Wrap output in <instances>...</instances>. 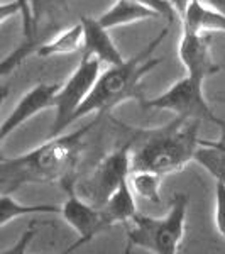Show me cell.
<instances>
[{"label": "cell", "mask_w": 225, "mask_h": 254, "mask_svg": "<svg viewBox=\"0 0 225 254\" xmlns=\"http://www.w3.org/2000/svg\"><path fill=\"white\" fill-rule=\"evenodd\" d=\"M158 17L159 15L156 12L134 2V0H115V3H112L104 14L98 15L97 20L105 29H113V27L129 26V24H136L141 20H153Z\"/></svg>", "instance_id": "2e32d148"}, {"label": "cell", "mask_w": 225, "mask_h": 254, "mask_svg": "<svg viewBox=\"0 0 225 254\" xmlns=\"http://www.w3.org/2000/svg\"><path fill=\"white\" fill-rule=\"evenodd\" d=\"M97 122L98 117L73 132L48 137L46 142L22 156L2 159L0 180L14 191L29 183H59L63 188L75 187V171L87 147V134Z\"/></svg>", "instance_id": "6da1fadb"}, {"label": "cell", "mask_w": 225, "mask_h": 254, "mask_svg": "<svg viewBox=\"0 0 225 254\" xmlns=\"http://www.w3.org/2000/svg\"><path fill=\"white\" fill-rule=\"evenodd\" d=\"M80 22L83 27V53L95 56L102 64H109V66L118 64L125 60L113 44L109 29H105L97 17L81 15Z\"/></svg>", "instance_id": "8fae6325"}, {"label": "cell", "mask_w": 225, "mask_h": 254, "mask_svg": "<svg viewBox=\"0 0 225 254\" xmlns=\"http://www.w3.org/2000/svg\"><path fill=\"white\" fill-rule=\"evenodd\" d=\"M83 49V27L78 20L76 24L59 31L55 38L46 39L36 49V55L39 58H53V56L71 55Z\"/></svg>", "instance_id": "e0dca14e"}, {"label": "cell", "mask_w": 225, "mask_h": 254, "mask_svg": "<svg viewBox=\"0 0 225 254\" xmlns=\"http://www.w3.org/2000/svg\"><path fill=\"white\" fill-rule=\"evenodd\" d=\"M169 2H171V5L174 7V10H176V14H178V15H181L183 12H185L186 5L191 2V0H169Z\"/></svg>", "instance_id": "d4e9b609"}, {"label": "cell", "mask_w": 225, "mask_h": 254, "mask_svg": "<svg viewBox=\"0 0 225 254\" xmlns=\"http://www.w3.org/2000/svg\"><path fill=\"white\" fill-rule=\"evenodd\" d=\"M64 190H66L68 196L59 208V214L63 215L64 222L78 234V239L66 249V253H73L80 246L87 244L95 239L97 236H100L105 229L102 224L100 208L81 198L75 191V187L64 188Z\"/></svg>", "instance_id": "ba28073f"}, {"label": "cell", "mask_w": 225, "mask_h": 254, "mask_svg": "<svg viewBox=\"0 0 225 254\" xmlns=\"http://www.w3.org/2000/svg\"><path fill=\"white\" fill-rule=\"evenodd\" d=\"M32 15V38L46 41L58 31L69 12V0H29Z\"/></svg>", "instance_id": "7c38bea8"}, {"label": "cell", "mask_w": 225, "mask_h": 254, "mask_svg": "<svg viewBox=\"0 0 225 254\" xmlns=\"http://www.w3.org/2000/svg\"><path fill=\"white\" fill-rule=\"evenodd\" d=\"M2 137H0V161H2V159H5V156H3V153H2Z\"/></svg>", "instance_id": "f546056e"}, {"label": "cell", "mask_w": 225, "mask_h": 254, "mask_svg": "<svg viewBox=\"0 0 225 254\" xmlns=\"http://www.w3.org/2000/svg\"><path fill=\"white\" fill-rule=\"evenodd\" d=\"M203 2H205L207 5L214 7V9L224 12V14H225V0H203Z\"/></svg>", "instance_id": "484cf974"}, {"label": "cell", "mask_w": 225, "mask_h": 254, "mask_svg": "<svg viewBox=\"0 0 225 254\" xmlns=\"http://www.w3.org/2000/svg\"><path fill=\"white\" fill-rule=\"evenodd\" d=\"M134 2L141 3V5H144L153 12H156L159 17L166 19L168 22H173L174 17L178 15L176 10H174V7L171 5L169 0H134Z\"/></svg>", "instance_id": "7402d4cb"}, {"label": "cell", "mask_w": 225, "mask_h": 254, "mask_svg": "<svg viewBox=\"0 0 225 254\" xmlns=\"http://www.w3.org/2000/svg\"><path fill=\"white\" fill-rule=\"evenodd\" d=\"M41 43H43V41L36 39V38H29V39L24 38V41L19 44L17 48L12 49V51L3 60H0V78L12 73L24 60L27 58V56L32 55V53H36V49H38V46Z\"/></svg>", "instance_id": "ffe728a7"}, {"label": "cell", "mask_w": 225, "mask_h": 254, "mask_svg": "<svg viewBox=\"0 0 225 254\" xmlns=\"http://www.w3.org/2000/svg\"><path fill=\"white\" fill-rule=\"evenodd\" d=\"M100 208V217L104 229L107 231L115 224H127L134 215L137 214L136 198H134V191L129 185V180L124 182L120 187L113 191L104 202Z\"/></svg>", "instance_id": "4fadbf2b"}, {"label": "cell", "mask_w": 225, "mask_h": 254, "mask_svg": "<svg viewBox=\"0 0 225 254\" xmlns=\"http://www.w3.org/2000/svg\"><path fill=\"white\" fill-rule=\"evenodd\" d=\"M130 149H132V142H127V144L115 147L112 153L102 158L87 178L75 183L76 193L92 205H104L105 200L122 183L129 180V175L132 171V168H130Z\"/></svg>", "instance_id": "5b68a950"}, {"label": "cell", "mask_w": 225, "mask_h": 254, "mask_svg": "<svg viewBox=\"0 0 225 254\" xmlns=\"http://www.w3.org/2000/svg\"><path fill=\"white\" fill-rule=\"evenodd\" d=\"M163 176L147 170H132L129 175V185L132 191L141 198L151 200V202H161L159 188H161Z\"/></svg>", "instance_id": "d6986e66"}, {"label": "cell", "mask_w": 225, "mask_h": 254, "mask_svg": "<svg viewBox=\"0 0 225 254\" xmlns=\"http://www.w3.org/2000/svg\"><path fill=\"white\" fill-rule=\"evenodd\" d=\"M178 56L181 64L186 68V75L196 80L205 81L208 76L220 71V66L212 56V39L210 34L183 29L178 46Z\"/></svg>", "instance_id": "9c48e42d"}, {"label": "cell", "mask_w": 225, "mask_h": 254, "mask_svg": "<svg viewBox=\"0 0 225 254\" xmlns=\"http://www.w3.org/2000/svg\"><path fill=\"white\" fill-rule=\"evenodd\" d=\"M142 107L168 110V112L176 114V117L200 119L202 122L207 121L215 124L217 121V116L212 112L210 104L207 102L205 93H203V81L190 75L174 81L161 95L144 100Z\"/></svg>", "instance_id": "52a82bcc"}, {"label": "cell", "mask_w": 225, "mask_h": 254, "mask_svg": "<svg viewBox=\"0 0 225 254\" xmlns=\"http://www.w3.org/2000/svg\"><path fill=\"white\" fill-rule=\"evenodd\" d=\"M59 90L58 83H38L32 87L29 92H26L22 98L17 102L9 117L0 124V137L2 141L9 137L14 130H17L20 126L31 121L43 110L55 107L56 104V93Z\"/></svg>", "instance_id": "30bf717a"}, {"label": "cell", "mask_w": 225, "mask_h": 254, "mask_svg": "<svg viewBox=\"0 0 225 254\" xmlns=\"http://www.w3.org/2000/svg\"><path fill=\"white\" fill-rule=\"evenodd\" d=\"M215 126L220 129V137L217 141H205L200 139V146L195 153V161L202 165L205 170L225 185V121L217 117Z\"/></svg>", "instance_id": "9a60e30c"}, {"label": "cell", "mask_w": 225, "mask_h": 254, "mask_svg": "<svg viewBox=\"0 0 225 254\" xmlns=\"http://www.w3.org/2000/svg\"><path fill=\"white\" fill-rule=\"evenodd\" d=\"M214 222L219 234L225 239V185L217 182L215 185V208H214Z\"/></svg>", "instance_id": "44dd1931"}, {"label": "cell", "mask_w": 225, "mask_h": 254, "mask_svg": "<svg viewBox=\"0 0 225 254\" xmlns=\"http://www.w3.org/2000/svg\"><path fill=\"white\" fill-rule=\"evenodd\" d=\"M15 15H20V7L15 0L0 3V26H2L5 20L15 17Z\"/></svg>", "instance_id": "cb8c5ba5"}, {"label": "cell", "mask_w": 225, "mask_h": 254, "mask_svg": "<svg viewBox=\"0 0 225 254\" xmlns=\"http://www.w3.org/2000/svg\"><path fill=\"white\" fill-rule=\"evenodd\" d=\"M59 205L53 203H36V205H26L14 198L10 193H0V227L7 225L19 217L39 215V214H59Z\"/></svg>", "instance_id": "ac0fdd59"}, {"label": "cell", "mask_w": 225, "mask_h": 254, "mask_svg": "<svg viewBox=\"0 0 225 254\" xmlns=\"http://www.w3.org/2000/svg\"><path fill=\"white\" fill-rule=\"evenodd\" d=\"M9 97V88L7 87H0V105L3 104V100Z\"/></svg>", "instance_id": "83f0119b"}, {"label": "cell", "mask_w": 225, "mask_h": 254, "mask_svg": "<svg viewBox=\"0 0 225 254\" xmlns=\"http://www.w3.org/2000/svg\"><path fill=\"white\" fill-rule=\"evenodd\" d=\"M100 66L102 63L95 56L83 53L78 66L75 68V71L68 76L64 85L59 87L58 93H56V116L51 129H49L48 137L58 136L68 126H71L73 114L78 110V107L83 104V100L90 93V90L93 88L98 75H100Z\"/></svg>", "instance_id": "8992f818"}, {"label": "cell", "mask_w": 225, "mask_h": 254, "mask_svg": "<svg viewBox=\"0 0 225 254\" xmlns=\"http://www.w3.org/2000/svg\"><path fill=\"white\" fill-rule=\"evenodd\" d=\"M200 119L176 117L169 124L147 130L142 141L130 149V168L166 176L181 171L200 146Z\"/></svg>", "instance_id": "3957f363"}, {"label": "cell", "mask_w": 225, "mask_h": 254, "mask_svg": "<svg viewBox=\"0 0 225 254\" xmlns=\"http://www.w3.org/2000/svg\"><path fill=\"white\" fill-rule=\"evenodd\" d=\"M168 34H169V29L165 27L136 56L124 60L118 64H112L102 75H98L95 85L90 90L83 104L73 114L71 124L90 114L102 116L104 112H109L110 109L117 107L130 98H141L142 78L163 63V58H154L153 55Z\"/></svg>", "instance_id": "7a4b0ae2"}, {"label": "cell", "mask_w": 225, "mask_h": 254, "mask_svg": "<svg viewBox=\"0 0 225 254\" xmlns=\"http://www.w3.org/2000/svg\"><path fill=\"white\" fill-rule=\"evenodd\" d=\"M183 29L195 32H225V14L207 5L203 0H191L181 14Z\"/></svg>", "instance_id": "5bb4252c"}, {"label": "cell", "mask_w": 225, "mask_h": 254, "mask_svg": "<svg viewBox=\"0 0 225 254\" xmlns=\"http://www.w3.org/2000/svg\"><path fill=\"white\" fill-rule=\"evenodd\" d=\"M188 195L176 193L171 208L165 217L136 214L125 224L127 227V253L141 248L153 254H176L186 234Z\"/></svg>", "instance_id": "277c9868"}, {"label": "cell", "mask_w": 225, "mask_h": 254, "mask_svg": "<svg viewBox=\"0 0 225 254\" xmlns=\"http://www.w3.org/2000/svg\"><path fill=\"white\" fill-rule=\"evenodd\" d=\"M12 191L14 190H12V188L3 182V180H0V193H12Z\"/></svg>", "instance_id": "4316f807"}, {"label": "cell", "mask_w": 225, "mask_h": 254, "mask_svg": "<svg viewBox=\"0 0 225 254\" xmlns=\"http://www.w3.org/2000/svg\"><path fill=\"white\" fill-rule=\"evenodd\" d=\"M217 98H219L220 102H224L225 104V92H222V93H219V95H217Z\"/></svg>", "instance_id": "f1b7e54d"}, {"label": "cell", "mask_w": 225, "mask_h": 254, "mask_svg": "<svg viewBox=\"0 0 225 254\" xmlns=\"http://www.w3.org/2000/svg\"><path fill=\"white\" fill-rule=\"evenodd\" d=\"M20 7V19H22V32L24 38H32V15H31V3L29 0H15Z\"/></svg>", "instance_id": "603a6c76"}]
</instances>
